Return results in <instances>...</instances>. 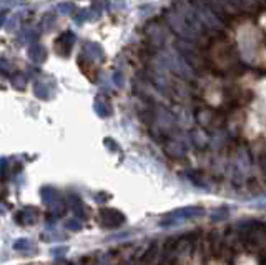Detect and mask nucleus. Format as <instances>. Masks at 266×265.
I'll return each instance as SVG.
<instances>
[{
    "label": "nucleus",
    "mask_w": 266,
    "mask_h": 265,
    "mask_svg": "<svg viewBox=\"0 0 266 265\" xmlns=\"http://www.w3.org/2000/svg\"><path fill=\"white\" fill-rule=\"evenodd\" d=\"M193 9H195V12H197L200 22L205 23L208 29H211V30H221V22L218 20V17L213 14V12H211V9H210L208 5H206L205 2H201V0H197V3H195Z\"/></svg>",
    "instance_id": "f257e3e1"
},
{
    "label": "nucleus",
    "mask_w": 266,
    "mask_h": 265,
    "mask_svg": "<svg viewBox=\"0 0 266 265\" xmlns=\"http://www.w3.org/2000/svg\"><path fill=\"white\" fill-rule=\"evenodd\" d=\"M236 265H258V264L255 262V259H251V257L243 255V257H240V259H238Z\"/></svg>",
    "instance_id": "7ed1b4c3"
},
{
    "label": "nucleus",
    "mask_w": 266,
    "mask_h": 265,
    "mask_svg": "<svg viewBox=\"0 0 266 265\" xmlns=\"http://www.w3.org/2000/svg\"><path fill=\"white\" fill-rule=\"evenodd\" d=\"M178 49L188 62H191V64H195V65H201L203 60H201V57H200L197 47H193L191 44H188V42L183 40V42H178Z\"/></svg>",
    "instance_id": "f03ea898"
}]
</instances>
